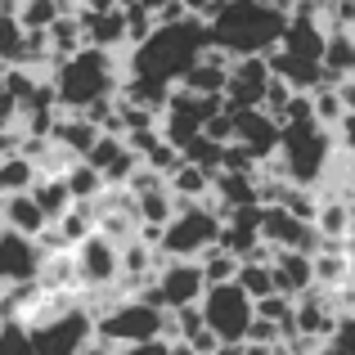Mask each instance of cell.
<instances>
[{
	"label": "cell",
	"mask_w": 355,
	"mask_h": 355,
	"mask_svg": "<svg viewBox=\"0 0 355 355\" xmlns=\"http://www.w3.org/2000/svg\"><path fill=\"white\" fill-rule=\"evenodd\" d=\"M0 355H32V338L18 320H0Z\"/></svg>",
	"instance_id": "d6a6232c"
},
{
	"label": "cell",
	"mask_w": 355,
	"mask_h": 355,
	"mask_svg": "<svg viewBox=\"0 0 355 355\" xmlns=\"http://www.w3.org/2000/svg\"><path fill=\"white\" fill-rule=\"evenodd\" d=\"M351 63H355V41L347 32H324V50H320V72H324V86H342L351 77Z\"/></svg>",
	"instance_id": "d6986e66"
},
{
	"label": "cell",
	"mask_w": 355,
	"mask_h": 355,
	"mask_svg": "<svg viewBox=\"0 0 355 355\" xmlns=\"http://www.w3.org/2000/svg\"><path fill=\"white\" fill-rule=\"evenodd\" d=\"M139 162H144L148 171H157V175H171L175 166H180V148H171L166 139H157L153 148H144V153H139Z\"/></svg>",
	"instance_id": "1f68e13d"
},
{
	"label": "cell",
	"mask_w": 355,
	"mask_h": 355,
	"mask_svg": "<svg viewBox=\"0 0 355 355\" xmlns=\"http://www.w3.org/2000/svg\"><path fill=\"white\" fill-rule=\"evenodd\" d=\"M234 288H239V293H248L252 302L270 297V293H275V279H270V266H261V261H239V270H234Z\"/></svg>",
	"instance_id": "83f0119b"
},
{
	"label": "cell",
	"mask_w": 355,
	"mask_h": 355,
	"mask_svg": "<svg viewBox=\"0 0 355 355\" xmlns=\"http://www.w3.org/2000/svg\"><path fill=\"white\" fill-rule=\"evenodd\" d=\"M59 14H77V9H72L68 0H23L14 18H18V27H23V32H45V27H50Z\"/></svg>",
	"instance_id": "484cf974"
},
{
	"label": "cell",
	"mask_w": 355,
	"mask_h": 355,
	"mask_svg": "<svg viewBox=\"0 0 355 355\" xmlns=\"http://www.w3.org/2000/svg\"><path fill=\"white\" fill-rule=\"evenodd\" d=\"M45 225H50V220L41 216V207L32 202V193H9V198H0V230H14V234H23V239H36Z\"/></svg>",
	"instance_id": "ac0fdd59"
},
{
	"label": "cell",
	"mask_w": 355,
	"mask_h": 355,
	"mask_svg": "<svg viewBox=\"0 0 355 355\" xmlns=\"http://www.w3.org/2000/svg\"><path fill=\"white\" fill-rule=\"evenodd\" d=\"M234 144H243L257 162H266V157H275L279 121L266 117L261 108H239V113H234Z\"/></svg>",
	"instance_id": "5bb4252c"
},
{
	"label": "cell",
	"mask_w": 355,
	"mask_h": 355,
	"mask_svg": "<svg viewBox=\"0 0 355 355\" xmlns=\"http://www.w3.org/2000/svg\"><path fill=\"white\" fill-rule=\"evenodd\" d=\"M198 270H202V284H234V270H239V261L230 257L225 248H211V252H202L198 257Z\"/></svg>",
	"instance_id": "4dcf8cb0"
},
{
	"label": "cell",
	"mask_w": 355,
	"mask_h": 355,
	"mask_svg": "<svg viewBox=\"0 0 355 355\" xmlns=\"http://www.w3.org/2000/svg\"><path fill=\"white\" fill-rule=\"evenodd\" d=\"M333 157H338L333 130H324L315 117H302V121H284V126H279L275 157H266L261 171L279 175V180H288V184H302V189H320L329 166H333Z\"/></svg>",
	"instance_id": "3957f363"
},
{
	"label": "cell",
	"mask_w": 355,
	"mask_h": 355,
	"mask_svg": "<svg viewBox=\"0 0 355 355\" xmlns=\"http://www.w3.org/2000/svg\"><path fill=\"white\" fill-rule=\"evenodd\" d=\"M351 81H355V63H351Z\"/></svg>",
	"instance_id": "7dc6e473"
},
{
	"label": "cell",
	"mask_w": 355,
	"mask_h": 355,
	"mask_svg": "<svg viewBox=\"0 0 355 355\" xmlns=\"http://www.w3.org/2000/svg\"><path fill=\"white\" fill-rule=\"evenodd\" d=\"M202 135H207V139H216V144H230V139H234V113H230V108L211 113L207 121H202Z\"/></svg>",
	"instance_id": "d590c367"
},
{
	"label": "cell",
	"mask_w": 355,
	"mask_h": 355,
	"mask_svg": "<svg viewBox=\"0 0 355 355\" xmlns=\"http://www.w3.org/2000/svg\"><path fill=\"white\" fill-rule=\"evenodd\" d=\"M121 18H126V50H130V45H139L148 32H153V14H144L139 5H126V9H121Z\"/></svg>",
	"instance_id": "e575fe53"
},
{
	"label": "cell",
	"mask_w": 355,
	"mask_h": 355,
	"mask_svg": "<svg viewBox=\"0 0 355 355\" xmlns=\"http://www.w3.org/2000/svg\"><path fill=\"white\" fill-rule=\"evenodd\" d=\"M95 333V320H90L86 306H72V311L54 315V320H41L27 329L32 338V355H77L86 347V338Z\"/></svg>",
	"instance_id": "ba28073f"
},
{
	"label": "cell",
	"mask_w": 355,
	"mask_h": 355,
	"mask_svg": "<svg viewBox=\"0 0 355 355\" xmlns=\"http://www.w3.org/2000/svg\"><path fill=\"white\" fill-rule=\"evenodd\" d=\"M207 189H211V175L198 171V166H189V162H180L166 175V193H171L175 202H207Z\"/></svg>",
	"instance_id": "ffe728a7"
},
{
	"label": "cell",
	"mask_w": 355,
	"mask_h": 355,
	"mask_svg": "<svg viewBox=\"0 0 355 355\" xmlns=\"http://www.w3.org/2000/svg\"><path fill=\"white\" fill-rule=\"evenodd\" d=\"M166 311H153V306L135 302V297H121L117 306H108L104 315H95V333L113 347H130V342H153L162 338Z\"/></svg>",
	"instance_id": "52a82bcc"
},
{
	"label": "cell",
	"mask_w": 355,
	"mask_h": 355,
	"mask_svg": "<svg viewBox=\"0 0 355 355\" xmlns=\"http://www.w3.org/2000/svg\"><path fill=\"white\" fill-rule=\"evenodd\" d=\"M121 86V59L95 45H81L77 54L59 59L50 68V90L59 113H81L95 99H113Z\"/></svg>",
	"instance_id": "277c9868"
},
{
	"label": "cell",
	"mask_w": 355,
	"mask_h": 355,
	"mask_svg": "<svg viewBox=\"0 0 355 355\" xmlns=\"http://www.w3.org/2000/svg\"><path fill=\"white\" fill-rule=\"evenodd\" d=\"M230 63H234V59H230L225 50L207 45V50H202V59L193 63V68L184 72L175 86L189 90V95H220V90H225V77H230Z\"/></svg>",
	"instance_id": "9a60e30c"
},
{
	"label": "cell",
	"mask_w": 355,
	"mask_h": 355,
	"mask_svg": "<svg viewBox=\"0 0 355 355\" xmlns=\"http://www.w3.org/2000/svg\"><path fill=\"white\" fill-rule=\"evenodd\" d=\"M297 95V90H288L284 86V81H279V77H270L266 81V95H261V113H266V117H284V108H288V99H293Z\"/></svg>",
	"instance_id": "836d02e7"
},
{
	"label": "cell",
	"mask_w": 355,
	"mask_h": 355,
	"mask_svg": "<svg viewBox=\"0 0 355 355\" xmlns=\"http://www.w3.org/2000/svg\"><path fill=\"white\" fill-rule=\"evenodd\" d=\"M198 311H202V324H207V333L216 342H243V338H248V324L257 320V315H252V297L239 293L234 284L202 288Z\"/></svg>",
	"instance_id": "8992f818"
},
{
	"label": "cell",
	"mask_w": 355,
	"mask_h": 355,
	"mask_svg": "<svg viewBox=\"0 0 355 355\" xmlns=\"http://www.w3.org/2000/svg\"><path fill=\"white\" fill-rule=\"evenodd\" d=\"M135 5H139V9H144V14H157V9H162V5H166V0H135Z\"/></svg>",
	"instance_id": "7bdbcfd3"
},
{
	"label": "cell",
	"mask_w": 355,
	"mask_h": 355,
	"mask_svg": "<svg viewBox=\"0 0 355 355\" xmlns=\"http://www.w3.org/2000/svg\"><path fill=\"white\" fill-rule=\"evenodd\" d=\"M72 266H77V288L81 293H99V288L117 284V243L104 234H90L72 248Z\"/></svg>",
	"instance_id": "9c48e42d"
},
{
	"label": "cell",
	"mask_w": 355,
	"mask_h": 355,
	"mask_svg": "<svg viewBox=\"0 0 355 355\" xmlns=\"http://www.w3.org/2000/svg\"><path fill=\"white\" fill-rule=\"evenodd\" d=\"M311 275H315V288H320V293H333V288L351 284L347 252H315L311 257Z\"/></svg>",
	"instance_id": "7402d4cb"
},
{
	"label": "cell",
	"mask_w": 355,
	"mask_h": 355,
	"mask_svg": "<svg viewBox=\"0 0 355 355\" xmlns=\"http://www.w3.org/2000/svg\"><path fill=\"white\" fill-rule=\"evenodd\" d=\"M333 144H338L342 157H355V113H347L338 126H333Z\"/></svg>",
	"instance_id": "8d00e7d4"
},
{
	"label": "cell",
	"mask_w": 355,
	"mask_h": 355,
	"mask_svg": "<svg viewBox=\"0 0 355 355\" xmlns=\"http://www.w3.org/2000/svg\"><path fill=\"white\" fill-rule=\"evenodd\" d=\"M311 117L320 121L324 130H333L342 117H347V108H342V95H338V86H320V90H311Z\"/></svg>",
	"instance_id": "f546056e"
},
{
	"label": "cell",
	"mask_w": 355,
	"mask_h": 355,
	"mask_svg": "<svg viewBox=\"0 0 355 355\" xmlns=\"http://www.w3.org/2000/svg\"><path fill=\"white\" fill-rule=\"evenodd\" d=\"M166 355H198V351H189L184 342H171V351H166Z\"/></svg>",
	"instance_id": "ee69618b"
},
{
	"label": "cell",
	"mask_w": 355,
	"mask_h": 355,
	"mask_svg": "<svg viewBox=\"0 0 355 355\" xmlns=\"http://www.w3.org/2000/svg\"><path fill=\"white\" fill-rule=\"evenodd\" d=\"M347 261H351V284H355V239H351V252H347Z\"/></svg>",
	"instance_id": "f6af8a7d"
},
{
	"label": "cell",
	"mask_w": 355,
	"mask_h": 355,
	"mask_svg": "<svg viewBox=\"0 0 355 355\" xmlns=\"http://www.w3.org/2000/svg\"><path fill=\"white\" fill-rule=\"evenodd\" d=\"M211 355H243V342H220Z\"/></svg>",
	"instance_id": "b9f144b4"
},
{
	"label": "cell",
	"mask_w": 355,
	"mask_h": 355,
	"mask_svg": "<svg viewBox=\"0 0 355 355\" xmlns=\"http://www.w3.org/2000/svg\"><path fill=\"white\" fill-rule=\"evenodd\" d=\"M45 139H50V144L59 148V153L68 157V162H81V157L90 153V144L99 139V130L90 126L86 117H77V113H59V117H54V126H50V135H45Z\"/></svg>",
	"instance_id": "2e32d148"
},
{
	"label": "cell",
	"mask_w": 355,
	"mask_h": 355,
	"mask_svg": "<svg viewBox=\"0 0 355 355\" xmlns=\"http://www.w3.org/2000/svg\"><path fill=\"white\" fill-rule=\"evenodd\" d=\"M171 351V342L153 338V342H130V347H117V355H166Z\"/></svg>",
	"instance_id": "74e56055"
},
{
	"label": "cell",
	"mask_w": 355,
	"mask_h": 355,
	"mask_svg": "<svg viewBox=\"0 0 355 355\" xmlns=\"http://www.w3.org/2000/svg\"><path fill=\"white\" fill-rule=\"evenodd\" d=\"M220 239V216L211 202H175V216L157 234V257L162 261H198Z\"/></svg>",
	"instance_id": "5b68a950"
},
{
	"label": "cell",
	"mask_w": 355,
	"mask_h": 355,
	"mask_svg": "<svg viewBox=\"0 0 355 355\" xmlns=\"http://www.w3.org/2000/svg\"><path fill=\"white\" fill-rule=\"evenodd\" d=\"M36 162H27L23 153H5L0 157V198H9V193H27L36 184Z\"/></svg>",
	"instance_id": "d4e9b609"
},
{
	"label": "cell",
	"mask_w": 355,
	"mask_h": 355,
	"mask_svg": "<svg viewBox=\"0 0 355 355\" xmlns=\"http://www.w3.org/2000/svg\"><path fill=\"white\" fill-rule=\"evenodd\" d=\"M45 45H50V54H54V63L59 59H68V54H77L81 45V23H77V14H59L50 27H45Z\"/></svg>",
	"instance_id": "cb8c5ba5"
},
{
	"label": "cell",
	"mask_w": 355,
	"mask_h": 355,
	"mask_svg": "<svg viewBox=\"0 0 355 355\" xmlns=\"http://www.w3.org/2000/svg\"><path fill=\"white\" fill-rule=\"evenodd\" d=\"M270 279H275V293H284V297H302L306 288H315L311 257H306V252H288V248H279L275 257H270Z\"/></svg>",
	"instance_id": "e0dca14e"
},
{
	"label": "cell",
	"mask_w": 355,
	"mask_h": 355,
	"mask_svg": "<svg viewBox=\"0 0 355 355\" xmlns=\"http://www.w3.org/2000/svg\"><path fill=\"white\" fill-rule=\"evenodd\" d=\"M77 355H117V347H113V342H104L99 333H90V338H86V347H81Z\"/></svg>",
	"instance_id": "f35d334b"
},
{
	"label": "cell",
	"mask_w": 355,
	"mask_h": 355,
	"mask_svg": "<svg viewBox=\"0 0 355 355\" xmlns=\"http://www.w3.org/2000/svg\"><path fill=\"white\" fill-rule=\"evenodd\" d=\"M153 284H157V293H162V306L166 311H180V306H198V297H202V270H198V261H162L157 266V275H153Z\"/></svg>",
	"instance_id": "7c38bea8"
},
{
	"label": "cell",
	"mask_w": 355,
	"mask_h": 355,
	"mask_svg": "<svg viewBox=\"0 0 355 355\" xmlns=\"http://www.w3.org/2000/svg\"><path fill=\"white\" fill-rule=\"evenodd\" d=\"M202 23H207V36L216 50H225L230 59H248V54L275 50L288 14L275 9L270 0H216Z\"/></svg>",
	"instance_id": "7a4b0ae2"
},
{
	"label": "cell",
	"mask_w": 355,
	"mask_h": 355,
	"mask_svg": "<svg viewBox=\"0 0 355 355\" xmlns=\"http://www.w3.org/2000/svg\"><path fill=\"white\" fill-rule=\"evenodd\" d=\"M207 45H211V36H207V23H202V18H180V23L153 27L139 45H130V59H126V72H121V77L175 86V81L202 59Z\"/></svg>",
	"instance_id": "6da1fadb"
},
{
	"label": "cell",
	"mask_w": 355,
	"mask_h": 355,
	"mask_svg": "<svg viewBox=\"0 0 355 355\" xmlns=\"http://www.w3.org/2000/svg\"><path fill=\"white\" fill-rule=\"evenodd\" d=\"M59 180H63V189H68L72 202H95L99 193H104V175H99L90 162H68L59 171Z\"/></svg>",
	"instance_id": "44dd1931"
},
{
	"label": "cell",
	"mask_w": 355,
	"mask_h": 355,
	"mask_svg": "<svg viewBox=\"0 0 355 355\" xmlns=\"http://www.w3.org/2000/svg\"><path fill=\"white\" fill-rule=\"evenodd\" d=\"M338 95H342V108H347V113H355V81H351V77L338 86Z\"/></svg>",
	"instance_id": "60d3db41"
},
{
	"label": "cell",
	"mask_w": 355,
	"mask_h": 355,
	"mask_svg": "<svg viewBox=\"0 0 355 355\" xmlns=\"http://www.w3.org/2000/svg\"><path fill=\"white\" fill-rule=\"evenodd\" d=\"M220 148H225V144H216V139H207V135L198 130V135H193L189 144L180 148V162H189V166H198V171L216 175V171H220Z\"/></svg>",
	"instance_id": "f1b7e54d"
},
{
	"label": "cell",
	"mask_w": 355,
	"mask_h": 355,
	"mask_svg": "<svg viewBox=\"0 0 355 355\" xmlns=\"http://www.w3.org/2000/svg\"><path fill=\"white\" fill-rule=\"evenodd\" d=\"M266 81H270V68H266V59H261V54L234 59V63H230V77H225V90H220V99H225L230 113H239V108H261Z\"/></svg>",
	"instance_id": "8fae6325"
},
{
	"label": "cell",
	"mask_w": 355,
	"mask_h": 355,
	"mask_svg": "<svg viewBox=\"0 0 355 355\" xmlns=\"http://www.w3.org/2000/svg\"><path fill=\"white\" fill-rule=\"evenodd\" d=\"M135 216H139V225H153V230H162L166 220L175 216V198H171L166 189L139 193V198H135Z\"/></svg>",
	"instance_id": "4316f807"
},
{
	"label": "cell",
	"mask_w": 355,
	"mask_h": 355,
	"mask_svg": "<svg viewBox=\"0 0 355 355\" xmlns=\"http://www.w3.org/2000/svg\"><path fill=\"white\" fill-rule=\"evenodd\" d=\"M180 5H184V14H189V18H207V9L216 5V0H180Z\"/></svg>",
	"instance_id": "ab89813d"
},
{
	"label": "cell",
	"mask_w": 355,
	"mask_h": 355,
	"mask_svg": "<svg viewBox=\"0 0 355 355\" xmlns=\"http://www.w3.org/2000/svg\"><path fill=\"white\" fill-rule=\"evenodd\" d=\"M113 5H117V9H126V5H135V0H113Z\"/></svg>",
	"instance_id": "bcb514c9"
},
{
	"label": "cell",
	"mask_w": 355,
	"mask_h": 355,
	"mask_svg": "<svg viewBox=\"0 0 355 355\" xmlns=\"http://www.w3.org/2000/svg\"><path fill=\"white\" fill-rule=\"evenodd\" d=\"M36 270H41V248H36V239L0 230V288L36 284Z\"/></svg>",
	"instance_id": "4fadbf2b"
},
{
	"label": "cell",
	"mask_w": 355,
	"mask_h": 355,
	"mask_svg": "<svg viewBox=\"0 0 355 355\" xmlns=\"http://www.w3.org/2000/svg\"><path fill=\"white\" fill-rule=\"evenodd\" d=\"M257 239L266 243L270 252L288 248V252H306V257H315V243H320V234H315L311 220L288 216L284 207H261V216H257Z\"/></svg>",
	"instance_id": "30bf717a"
},
{
	"label": "cell",
	"mask_w": 355,
	"mask_h": 355,
	"mask_svg": "<svg viewBox=\"0 0 355 355\" xmlns=\"http://www.w3.org/2000/svg\"><path fill=\"white\" fill-rule=\"evenodd\" d=\"M27 193H32V202L41 207V216H45V220H59L63 211L72 207V198H68V189H63L59 175H36V184H32Z\"/></svg>",
	"instance_id": "603a6c76"
}]
</instances>
